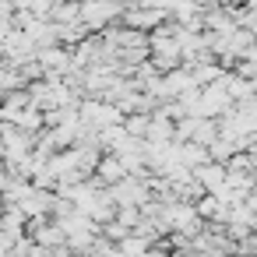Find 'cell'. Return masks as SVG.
<instances>
[{
    "label": "cell",
    "instance_id": "1",
    "mask_svg": "<svg viewBox=\"0 0 257 257\" xmlns=\"http://www.w3.org/2000/svg\"><path fill=\"white\" fill-rule=\"evenodd\" d=\"M116 15H123L120 0H81L78 4V22L85 29H106Z\"/></svg>",
    "mask_w": 257,
    "mask_h": 257
},
{
    "label": "cell",
    "instance_id": "2",
    "mask_svg": "<svg viewBox=\"0 0 257 257\" xmlns=\"http://www.w3.org/2000/svg\"><path fill=\"white\" fill-rule=\"evenodd\" d=\"M78 116L88 131H106V127H120L123 113L113 102H85V106H78Z\"/></svg>",
    "mask_w": 257,
    "mask_h": 257
},
{
    "label": "cell",
    "instance_id": "3",
    "mask_svg": "<svg viewBox=\"0 0 257 257\" xmlns=\"http://www.w3.org/2000/svg\"><path fill=\"white\" fill-rule=\"evenodd\" d=\"M190 176H194V180H197V187H201V190H208V194H215V190H222V187H225V166H222V162L197 166Z\"/></svg>",
    "mask_w": 257,
    "mask_h": 257
},
{
    "label": "cell",
    "instance_id": "4",
    "mask_svg": "<svg viewBox=\"0 0 257 257\" xmlns=\"http://www.w3.org/2000/svg\"><path fill=\"white\" fill-rule=\"evenodd\" d=\"M95 180H99V183H109V187H116L120 180H127V169H123V162H120L116 155L102 152V155H99V166H95Z\"/></svg>",
    "mask_w": 257,
    "mask_h": 257
},
{
    "label": "cell",
    "instance_id": "5",
    "mask_svg": "<svg viewBox=\"0 0 257 257\" xmlns=\"http://www.w3.org/2000/svg\"><path fill=\"white\" fill-rule=\"evenodd\" d=\"M120 18H123V25H131V29H152V25L166 22L169 15H166V11H148V8H131V11H123Z\"/></svg>",
    "mask_w": 257,
    "mask_h": 257
},
{
    "label": "cell",
    "instance_id": "6",
    "mask_svg": "<svg viewBox=\"0 0 257 257\" xmlns=\"http://www.w3.org/2000/svg\"><path fill=\"white\" fill-rule=\"evenodd\" d=\"M148 123H152V113H141V116H127V120H123V131H127L131 138H141V134H148Z\"/></svg>",
    "mask_w": 257,
    "mask_h": 257
}]
</instances>
